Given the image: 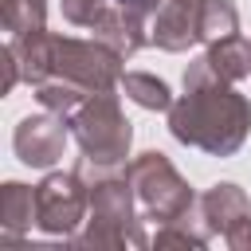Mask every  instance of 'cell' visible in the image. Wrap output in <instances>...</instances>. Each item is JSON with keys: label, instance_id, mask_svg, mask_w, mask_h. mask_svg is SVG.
Returning <instances> with one entry per match:
<instances>
[{"label": "cell", "instance_id": "obj_1", "mask_svg": "<svg viewBox=\"0 0 251 251\" xmlns=\"http://www.w3.org/2000/svg\"><path fill=\"white\" fill-rule=\"evenodd\" d=\"M184 94L169 106V133L208 157H235L251 133V102L200 55L184 67Z\"/></svg>", "mask_w": 251, "mask_h": 251}, {"label": "cell", "instance_id": "obj_2", "mask_svg": "<svg viewBox=\"0 0 251 251\" xmlns=\"http://www.w3.org/2000/svg\"><path fill=\"white\" fill-rule=\"evenodd\" d=\"M90 188V216L82 224V231L71 235L75 247L86 251H122V247H149V235L141 227V208H137V192L133 180L126 173V165H94V161H78L75 165Z\"/></svg>", "mask_w": 251, "mask_h": 251}, {"label": "cell", "instance_id": "obj_3", "mask_svg": "<svg viewBox=\"0 0 251 251\" xmlns=\"http://www.w3.org/2000/svg\"><path fill=\"white\" fill-rule=\"evenodd\" d=\"M71 122V137L78 141L82 157L94 165H126L129 145H133V126L118 102L114 90H98L86 94L82 106L67 118Z\"/></svg>", "mask_w": 251, "mask_h": 251}, {"label": "cell", "instance_id": "obj_4", "mask_svg": "<svg viewBox=\"0 0 251 251\" xmlns=\"http://www.w3.org/2000/svg\"><path fill=\"white\" fill-rule=\"evenodd\" d=\"M129 180H133V192H137V208L145 220L153 224H169L176 216H184L188 208H196V192L188 188V180L176 173V165L161 153V149H149V153H137L129 165H126Z\"/></svg>", "mask_w": 251, "mask_h": 251}, {"label": "cell", "instance_id": "obj_5", "mask_svg": "<svg viewBox=\"0 0 251 251\" xmlns=\"http://www.w3.org/2000/svg\"><path fill=\"white\" fill-rule=\"evenodd\" d=\"M90 216V188L78 169L71 173H47L35 184V227L43 235L71 239Z\"/></svg>", "mask_w": 251, "mask_h": 251}, {"label": "cell", "instance_id": "obj_6", "mask_svg": "<svg viewBox=\"0 0 251 251\" xmlns=\"http://www.w3.org/2000/svg\"><path fill=\"white\" fill-rule=\"evenodd\" d=\"M55 75L51 78H67L75 86H82L86 94L98 90H118L122 82V55L110 51L106 43L90 39H75V35H55Z\"/></svg>", "mask_w": 251, "mask_h": 251}, {"label": "cell", "instance_id": "obj_7", "mask_svg": "<svg viewBox=\"0 0 251 251\" xmlns=\"http://www.w3.org/2000/svg\"><path fill=\"white\" fill-rule=\"evenodd\" d=\"M67 137H71V122L63 114L43 110V114L20 118V126L12 133V149L27 169H51L55 161H63Z\"/></svg>", "mask_w": 251, "mask_h": 251}, {"label": "cell", "instance_id": "obj_8", "mask_svg": "<svg viewBox=\"0 0 251 251\" xmlns=\"http://www.w3.org/2000/svg\"><path fill=\"white\" fill-rule=\"evenodd\" d=\"M200 12L204 0H161L149 20V43L161 51H188L200 43Z\"/></svg>", "mask_w": 251, "mask_h": 251}, {"label": "cell", "instance_id": "obj_9", "mask_svg": "<svg viewBox=\"0 0 251 251\" xmlns=\"http://www.w3.org/2000/svg\"><path fill=\"white\" fill-rule=\"evenodd\" d=\"M90 35H94L98 43H106L110 51H118L122 59L137 55V51L149 43V27H145V20L133 16V12H126V8H118V4L98 12V20L90 24Z\"/></svg>", "mask_w": 251, "mask_h": 251}, {"label": "cell", "instance_id": "obj_10", "mask_svg": "<svg viewBox=\"0 0 251 251\" xmlns=\"http://www.w3.org/2000/svg\"><path fill=\"white\" fill-rule=\"evenodd\" d=\"M247 212H251L247 192L239 184H231V180H220V184H212V188L200 192V216H204V224H208L212 235H227Z\"/></svg>", "mask_w": 251, "mask_h": 251}, {"label": "cell", "instance_id": "obj_11", "mask_svg": "<svg viewBox=\"0 0 251 251\" xmlns=\"http://www.w3.org/2000/svg\"><path fill=\"white\" fill-rule=\"evenodd\" d=\"M8 47H12L16 63H20L24 82L39 86V82H47V78L55 75V63H51V55H55V35H51L47 27H43V31H24V35H8Z\"/></svg>", "mask_w": 251, "mask_h": 251}, {"label": "cell", "instance_id": "obj_12", "mask_svg": "<svg viewBox=\"0 0 251 251\" xmlns=\"http://www.w3.org/2000/svg\"><path fill=\"white\" fill-rule=\"evenodd\" d=\"M31 227H35V188L20 180H4L0 184V231L16 239Z\"/></svg>", "mask_w": 251, "mask_h": 251}, {"label": "cell", "instance_id": "obj_13", "mask_svg": "<svg viewBox=\"0 0 251 251\" xmlns=\"http://www.w3.org/2000/svg\"><path fill=\"white\" fill-rule=\"evenodd\" d=\"M204 59L212 63V71L224 82H239V78L251 75V39L239 35V31L227 35V39H216V43H208Z\"/></svg>", "mask_w": 251, "mask_h": 251}, {"label": "cell", "instance_id": "obj_14", "mask_svg": "<svg viewBox=\"0 0 251 251\" xmlns=\"http://www.w3.org/2000/svg\"><path fill=\"white\" fill-rule=\"evenodd\" d=\"M157 247H208L212 243V231L200 216V200L196 208H188L184 216L169 220V224H157V235H153Z\"/></svg>", "mask_w": 251, "mask_h": 251}, {"label": "cell", "instance_id": "obj_15", "mask_svg": "<svg viewBox=\"0 0 251 251\" xmlns=\"http://www.w3.org/2000/svg\"><path fill=\"white\" fill-rule=\"evenodd\" d=\"M118 86H122L126 98L137 102L141 110H165V114H169V106H173L169 82L157 78V75H149V71H122V82H118Z\"/></svg>", "mask_w": 251, "mask_h": 251}, {"label": "cell", "instance_id": "obj_16", "mask_svg": "<svg viewBox=\"0 0 251 251\" xmlns=\"http://www.w3.org/2000/svg\"><path fill=\"white\" fill-rule=\"evenodd\" d=\"M0 20L8 35L43 31L47 27V0H0Z\"/></svg>", "mask_w": 251, "mask_h": 251}, {"label": "cell", "instance_id": "obj_17", "mask_svg": "<svg viewBox=\"0 0 251 251\" xmlns=\"http://www.w3.org/2000/svg\"><path fill=\"white\" fill-rule=\"evenodd\" d=\"M239 31V12L231 0H204V12H200V43H216V39H227Z\"/></svg>", "mask_w": 251, "mask_h": 251}, {"label": "cell", "instance_id": "obj_18", "mask_svg": "<svg viewBox=\"0 0 251 251\" xmlns=\"http://www.w3.org/2000/svg\"><path fill=\"white\" fill-rule=\"evenodd\" d=\"M82 98H86V90L75 86V82H67V78H47V82L35 86V102L43 110H51V114H63V118H71L82 106Z\"/></svg>", "mask_w": 251, "mask_h": 251}, {"label": "cell", "instance_id": "obj_19", "mask_svg": "<svg viewBox=\"0 0 251 251\" xmlns=\"http://www.w3.org/2000/svg\"><path fill=\"white\" fill-rule=\"evenodd\" d=\"M102 8H106V0H63V16L75 27H90Z\"/></svg>", "mask_w": 251, "mask_h": 251}, {"label": "cell", "instance_id": "obj_20", "mask_svg": "<svg viewBox=\"0 0 251 251\" xmlns=\"http://www.w3.org/2000/svg\"><path fill=\"white\" fill-rule=\"evenodd\" d=\"M0 67H4V82H0V94H12V86H16L24 75H20V63H16V55H12V47H8V43L0 47Z\"/></svg>", "mask_w": 251, "mask_h": 251}, {"label": "cell", "instance_id": "obj_21", "mask_svg": "<svg viewBox=\"0 0 251 251\" xmlns=\"http://www.w3.org/2000/svg\"><path fill=\"white\" fill-rule=\"evenodd\" d=\"M224 243H227L231 251H251V212H247V216L224 235Z\"/></svg>", "mask_w": 251, "mask_h": 251}, {"label": "cell", "instance_id": "obj_22", "mask_svg": "<svg viewBox=\"0 0 251 251\" xmlns=\"http://www.w3.org/2000/svg\"><path fill=\"white\" fill-rule=\"evenodd\" d=\"M114 4L126 8V12H133V16H141V20H153V12H157L161 0H114Z\"/></svg>", "mask_w": 251, "mask_h": 251}]
</instances>
